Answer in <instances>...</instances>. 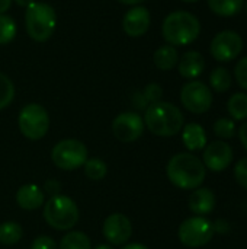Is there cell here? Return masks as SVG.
Segmentation results:
<instances>
[{
  "label": "cell",
  "mask_w": 247,
  "mask_h": 249,
  "mask_svg": "<svg viewBox=\"0 0 247 249\" xmlns=\"http://www.w3.org/2000/svg\"><path fill=\"white\" fill-rule=\"evenodd\" d=\"M20 133L29 140H41L49 128V115L39 104L25 105L17 117Z\"/></svg>",
  "instance_id": "cell-6"
},
{
  "label": "cell",
  "mask_w": 247,
  "mask_h": 249,
  "mask_svg": "<svg viewBox=\"0 0 247 249\" xmlns=\"http://www.w3.org/2000/svg\"><path fill=\"white\" fill-rule=\"evenodd\" d=\"M210 83L218 93H224L231 88V74L226 67H215L210 74Z\"/></svg>",
  "instance_id": "cell-24"
},
{
  "label": "cell",
  "mask_w": 247,
  "mask_h": 249,
  "mask_svg": "<svg viewBox=\"0 0 247 249\" xmlns=\"http://www.w3.org/2000/svg\"><path fill=\"white\" fill-rule=\"evenodd\" d=\"M102 233L111 245H124L132 235V226L125 214L112 213L105 219Z\"/></svg>",
  "instance_id": "cell-12"
},
{
  "label": "cell",
  "mask_w": 247,
  "mask_h": 249,
  "mask_svg": "<svg viewBox=\"0 0 247 249\" xmlns=\"http://www.w3.org/2000/svg\"><path fill=\"white\" fill-rule=\"evenodd\" d=\"M144 125L159 137H172L182 131L185 117L182 111L170 102H154L146 108Z\"/></svg>",
  "instance_id": "cell-2"
},
{
  "label": "cell",
  "mask_w": 247,
  "mask_h": 249,
  "mask_svg": "<svg viewBox=\"0 0 247 249\" xmlns=\"http://www.w3.org/2000/svg\"><path fill=\"white\" fill-rule=\"evenodd\" d=\"M181 101L189 112L204 114L213 105V92L205 83L199 80H192L182 88Z\"/></svg>",
  "instance_id": "cell-9"
},
{
  "label": "cell",
  "mask_w": 247,
  "mask_h": 249,
  "mask_svg": "<svg viewBox=\"0 0 247 249\" xmlns=\"http://www.w3.org/2000/svg\"><path fill=\"white\" fill-rule=\"evenodd\" d=\"M243 50V39L234 31H223L217 34L210 45L211 55L217 61H231L240 55Z\"/></svg>",
  "instance_id": "cell-10"
},
{
  "label": "cell",
  "mask_w": 247,
  "mask_h": 249,
  "mask_svg": "<svg viewBox=\"0 0 247 249\" xmlns=\"http://www.w3.org/2000/svg\"><path fill=\"white\" fill-rule=\"evenodd\" d=\"M16 36V23L7 15H0V45L12 42Z\"/></svg>",
  "instance_id": "cell-26"
},
{
  "label": "cell",
  "mask_w": 247,
  "mask_h": 249,
  "mask_svg": "<svg viewBox=\"0 0 247 249\" xmlns=\"http://www.w3.org/2000/svg\"><path fill=\"white\" fill-rule=\"evenodd\" d=\"M31 249H58V247L54 239L48 236H39L32 242Z\"/></svg>",
  "instance_id": "cell-32"
},
{
  "label": "cell",
  "mask_w": 247,
  "mask_h": 249,
  "mask_svg": "<svg viewBox=\"0 0 247 249\" xmlns=\"http://www.w3.org/2000/svg\"><path fill=\"white\" fill-rule=\"evenodd\" d=\"M58 249H92V244L86 233L73 231L63 236Z\"/></svg>",
  "instance_id": "cell-23"
},
{
  "label": "cell",
  "mask_w": 247,
  "mask_h": 249,
  "mask_svg": "<svg viewBox=\"0 0 247 249\" xmlns=\"http://www.w3.org/2000/svg\"><path fill=\"white\" fill-rule=\"evenodd\" d=\"M25 26L28 35L36 42L49 39L57 26V13L52 6L42 1H33L25 10Z\"/></svg>",
  "instance_id": "cell-4"
},
{
  "label": "cell",
  "mask_w": 247,
  "mask_h": 249,
  "mask_svg": "<svg viewBox=\"0 0 247 249\" xmlns=\"http://www.w3.org/2000/svg\"><path fill=\"white\" fill-rule=\"evenodd\" d=\"M169 181L181 190H197L207 177V168L202 160L192 153L175 155L166 168Z\"/></svg>",
  "instance_id": "cell-1"
},
{
  "label": "cell",
  "mask_w": 247,
  "mask_h": 249,
  "mask_svg": "<svg viewBox=\"0 0 247 249\" xmlns=\"http://www.w3.org/2000/svg\"><path fill=\"white\" fill-rule=\"evenodd\" d=\"M214 226V232H218V233H226L229 232V223L224 222V220H217Z\"/></svg>",
  "instance_id": "cell-34"
},
{
  "label": "cell",
  "mask_w": 247,
  "mask_h": 249,
  "mask_svg": "<svg viewBox=\"0 0 247 249\" xmlns=\"http://www.w3.org/2000/svg\"><path fill=\"white\" fill-rule=\"evenodd\" d=\"M44 219L55 231H70L79 222V207L70 197L55 194L44 203Z\"/></svg>",
  "instance_id": "cell-5"
},
{
  "label": "cell",
  "mask_w": 247,
  "mask_h": 249,
  "mask_svg": "<svg viewBox=\"0 0 247 249\" xmlns=\"http://www.w3.org/2000/svg\"><path fill=\"white\" fill-rule=\"evenodd\" d=\"M234 77H236L237 83L247 90V57L240 58V61L236 64Z\"/></svg>",
  "instance_id": "cell-31"
},
{
  "label": "cell",
  "mask_w": 247,
  "mask_h": 249,
  "mask_svg": "<svg viewBox=\"0 0 247 249\" xmlns=\"http://www.w3.org/2000/svg\"><path fill=\"white\" fill-rule=\"evenodd\" d=\"M93 249H115L112 245H106V244H100V245H98V247H95Z\"/></svg>",
  "instance_id": "cell-39"
},
{
  "label": "cell",
  "mask_w": 247,
  "mask_h": 249,
  "mask_svg": "<svg viewBox=\"0 0 247 249\" xmlns=\"http://www.w3.org/2000/svg\"><path fill=\"white\" fill-rule=\"evenodd\" d=\"M15 98L13 82L3 73H0V109L7 108Z\"/></svg>",
  "instance_id": "cell-27"
},
{
  "label": "cell",
  "mask_w": 247,
  "mask_h": 249,
  "mask_svg": "<svg viewBox=\"0 0 247 249\" xmlns=\"http://www.w3.org/2000/svg\"><path fill=\"white\" fill-rule=\"evenodd\" d=\"M234 178L237 184L247 191V158L240 159L234 168Z\"/></svg>",
  "instance_id": "cell-30"
},
{
  "label": "cell",
  "mask_w": 247,
  "mask_h": 249,
  "mask_svg": "<svg viewBox=\"0 0 247 249\" xmlns=\"http://www.w3.org/2000/svg\"><path fill=\"white\" fill-rule=\"evenodd\" d=\"M12 4V0H0V15H4V12L9 10Z\"/></svg>",
  "instance_id": "cell-35"
},
{
  "label": "cell",
  "mask_w": 247,
  "mask_h": 249,
  "mask_svg": "<svg viewBox=\"0 0 247 249\" xmlns=\"http://www.w3.org/2000/svg\"><path fill=\"white\" fill-rule=\"evenodd\" d=\"M144 120L137 112H122L112 123L114 136L122 143H132L143 136Z\"/></svg>",
  "instance_id": "cell-11"
},
{
  "label": "cell",
  "mask_w": 247,
  "mask_h": 249,
  "mask_svg": "<svg viewBox=\"0 0 247 249\" xmlns=\"http://www.w3.org/2000/svg\"><path fill=\"white\" fill-rule=\"evenodd\" d=\"M239 139H240L243 147L247 150V120H245V123L239 128Z\"/></svg>",
  "instance_id": "cell-33"
},
{
  "label": "cell",
  "mask_w": 247,
  "mask_h": 249,
  "mask_svg": "<svg viewBox=\"0 0 247 249\" xmlns=\"http://www.w3.org/2000/svg\"><path fill=\"white\" fill-rule=\"evenodd\" d=\"M150 22H151V16L148 9L144 6H134L125 13L122 19V28L128 36L138 38L148 31Z\"/></svg>",
  "instance_id": "cell-14"
},
{
  "label": "cell",
  "mask_w": 247,
  "mask_h": 249,
  "mask_svg": "<svg viewBox=\"0 0 247 249\" xmlns=\"http://www.w3.org/2000/svg\"><path fill=\"white\" fill-rule=\"evenodd\" d=\"M210 9L218 16H234L243 7V0H208Z\"/></svg>",
  "instance_id": "cell-20"
},
{
  "label": "cell",
  "mask_w": 247,
  "mask_h": 249,
  "mask_svg": "<svg viewBox=\"0 0 247 249\" xmlns=\"http://www.w3.org/2000/svg\"><path fill=\"white\" fill-rule=\"evenodd\" d=\"M118 1L122 3V4H128V6H140L146 0H118Z\"/></svg>",
  "instance_id": "cell-36"
},
{
  "label": "cell",
  "mask_w": 247,
  "mask_h": 249,
  "mask_svg": "<svg viewBox=\"0 0 247 249\" xmlns=\"http://www.w3.org/2000/svg\"><path fill=\"white\" fill-rule=\"evenodd\" d=\"M201 32L198 18L185 10H176L166 16L162 26L163 38L170 45H188L194 42Z\"/></svg>",
  "instance_id": "cell-3"
},
{
  "label": "cell",
  "mask_w": 247,
  "mask_h": 249,
  "mask_svg": "<svg viewBox=\"0 0 247 249\" xmlns=\"http://www.w3.org/2000/svg\"><path fill=\"white\" fill-rule=\"evenodd\" d=\"M153 61H154L156 67L163 71H169V70L175 69V66L179 61V54H178L176 47H173L170 44L162 45L160 48L156 50V53L153 55Z\"/></svg>",
  "instance_id": "cell-19"
},
{
  "label": "cell",
  "mask_w": 247,
  "mask_h": 249,
  "mask_svg": "<svg viewBox=\"0 0 247 249\" xmlns=\"http://www.w3.org/2000/svg\"><path fill=\"white\" fill-rule=\"evenodd\" d=\"M182 140H183L185 147L189 152H198V150L205 149L207 134H205L204 127L197 124V123H189V124L183 125Z\"/></svg>",
  "instance_id": "cell-18"
},
{
  "label": "cell",
  "mask_w": 247,
  "mask_h": 249,
  "mask_svg": "<svg viewBox=\"0 0 247 249\" xmlns=\"http://www.w3.org/2000/svg\"><path fill=\"white\" fill-rule=\"evenodd\" d=\"M162 95H163L162 86L157 83H150L146 86V89L143 92V99L146 101V104H154V102L160 101Z\"/></svg>",
  "instance_id": "cell-29"
},
{
  "label": "cell",
  "mask_w": 247,
  "mask_h": 249,
  "mask_svg": "<svg viewBox=\"0 0 247 249\" xmlns=\"http://www.w3.org/2000/svg\"><path fill=\"white\" fill-rule=\"evenodd\" d=\"M15 1H16V4L20 6V7H28L29 4H32V3L36 1V0H15Z\"/></svg>",
  "instance_id": "cell-38"
},
{
  "label": "cell",
  "mask_w": 247,
  "mask_h": 249,
  "mask_svg": "<svg viewBox=\"0 0 247 249\" xmlns=\"http://www.w3.org/2000/svg\"><path fill=\"white\" fill-rule=\"evenodd\" d=\"M233 162V149L223 140L208 144L202 155V163L213 172H223Z\"/></svg>",
  "instance_id": "cell-13"
},
{
  "label": "cell",
  "mask_w": 247,
  "mask_h": 249,
  "mask_svg": "<svg viewBox=\"0 0 247 249\" xmlns=\"http://www.w3.org/2000/svg\"><path fill=\"white\" fill-rule=\"evenodd\" d=\"M214 226L208 219L204 216H194L179 226L178 238L188 248H201L214 238Z\"/></svg>",
  "instance_id": "cell-8"
},
{
  "label": "cell",
  "mask_w": 247,
  "mask_h": 249,
  "mask_svg": "<svg viewBox=\"0 0 247 249\" xmlns=\"http://www.w3.org/2000/svg\"><path fill=\"white\" fill-rule=\"evenodd\" d=\"M23 236V229L16 222H4L0 225V244L15 245Z\"/></svg>",
  "instance_id": "cell-22"
},
{
  "label": "cell",
  "mask_w": 247,
  "mask_h": 249,
  "mask_svg": "<svg viewBox=\"0 0 247 249\" xmlns=\"http://www.w3.org/2000/svg\"><path fill=\"white\" fill-rule=\"evenodd\" d=\"M182 1H186V3H195V1H199V0H182Z\"/></svg>",
  "instance_id": "cell-40"
},
{
  "label": "cell",
  "mask_w": 247,
  "mask_h": 249,
  "mask_svg": "<svg viewBox=\"0 0 247 249\" xmlns=\"http://www.w3.org/2000/svg\"><path fill=\"white\" fill-rule=\"evenodd\" d=\"M121 249H148L146 245H143V244H128V245H125V247H122Z\"/></svg>",
  "instance_id": "cell-37"
},
{
  "label": "cell",
  "mask_w": 247,
  "mask_h": 249,
  "mask_svg": "<svg viewBox=\"0 0 247 249\" xmlns=\"http://www.w3.org/2000/svg\"><path fill=\"white\" fill-rule=\"evenodd\" d=\"M16 203L20 209L32 212L39 209L45 203V194L44 191L35 185V184H26L22 185L16 193Z\"/></svg>",
  "instance_id": "cell-15"
},
{
  "label": "cell",
  "mask_w": 247,
  "mask_h": 249,
  "mask_svg": "<svg viewBox=\"0 0 247 249\" xmlns=\"http://www.w3.org/2000/svg\"><path fill=\"white\" fill-rule=\"evenodd\" d=\"M204 69H205L204 55L195 50L186 51L178 61V70H179L181 76H183L186 79H195V77L201 76Z\"/></svg>",
  "instance_id": "cell-17"
},
{
  "label": "cell",
  "mask_w": 247,
  "mask_h": 249,
  "mask_svg": "<svg viewBox=\"0 0 247 249\" xmlns=\"http://www.w3.org/2000/svg\"><path fill=\"white\" fill-rule=\"evenodd\" d=\"M215 196L210 188H197L188 200L189 210L194 214L205 216L214 212L215 209Z\"/></svg>",
  "instance_id": "cell-16"
},
{
  "label": "cell",
  "mask_w": 247,
  "mask_h": 249,
  "mask_svg": "<svg viewBox=\"0 0 247 249\" xmlns=\"http://www.w3.org/2000/svg\"><path fill=\"white\" fill-rule=\"evenodd\" d=\"M246 12H247V1H246Z\"/></svg>",
  "instance_id": "cell-41"
},
{
  "label": "cell",
  "mask_w": 247,
  "mask_h": 249,
  "mask_svg": "<svg viewBox=\"0 0 247 249\" xmlns=\"http://www.w3.org/2000/svg\"><path fill=\"white\" fill-rule=\"evenodd\" d=\"M236 131V124L230 118H220L214 123V133L220 139H233Z\"/></svg>",
  "instance_id": "cell-28"
},
{
  "label": "cell",
  "mask_w": 247,
  "mask_h": 249,
  "mask_svg": "<svg viewBox=\"0 0 247 249\" xmlns=\"http://www.w3.org/2000/svg\"><path fill=\"white\" fill-rule=\"evenodd\" d=\"M227 111L236 121L247 120V93H234L227 102Z\"/></svg>",
  "instance_id": "cell-21"
},
{
  "label": "cell",
  "mask_w": 247,
  "mask_h": 249,
  "mask_svg": "<svg viewBox=\"0 0 247 249\" xmlns=\"http://www.w3.org/2000/svg\"><path fill=\"white\" fill-rule=\"evenodd\" d=\"M51 159L52 163L61 171H76L87 160V149L80 140L66 139L52 147Z\"/></svg>",
  "instance_id": "cell-7"
},
{
  "label": "cell",
  "mask_w": 247,
  "mask_h": 249,
  "mask_svg": "<svg viewBox=\"0 0 247 249\" xmlns=\"http://www.w3.org/2000/svg\"><path fill=\"white\" fill-rule=\"evenodd\" d=\"M84 174L89 179L92 181H100L106 177L108 174V166L106 163L99 159V158H87V160L84 162Z\"/></svg>",
  "instance_id": "cell-25"
}]
</instances>
